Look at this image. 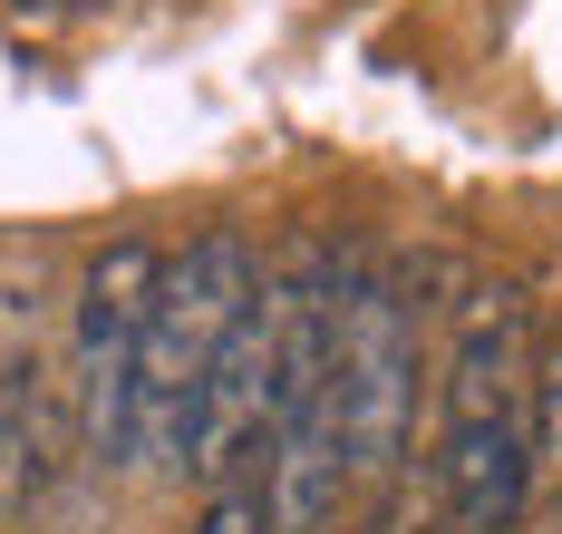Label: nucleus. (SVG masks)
<instances>
[{
    "label": "nucleus",
    "mask_w": 562,
    "mask_h": 534,
    "mask_svg": "<svg viewBox=\"0 0 562 534\" xmlns=\"http://www.w3.org/2000/svg\"><path fill=\"white\" fill-rule=\"evenodd\" d=\"M10 10H40V20H78V10H108V0H10Z\"/></svg>",
    "instance_id": "0eeeda50"
},
{
    "label": "nucleus",
    "mask_w": 562,
    "mask_h": 534,
    "mask_svg": "<svg viewBox=\"0 0 562 534\" xmlns=\"http://www.w3.org/2000/svg\"><path fill=\"white\" fill-rule=\"evenodd\" d=\"M184 534H272V505H262V476H233V486H204L194 525Z\"/></svg>",
    "instance_id": "423d86ee"
},
{
    "label": "nucleus",
    "mask_w": 562,
    "mask_h": 534,
    "mask_svg": "<svg viewBox=\"0 0 562 534\" xmlns=\"http://www.w3.org/2000/svg\"><path fill=\"white\" fill-rule=\"evenodd\" d=\"M156 243H108L78 282V321H68V427L88 467H126V379H136V331L156 301Z\"/></svg>",
    "instance_id": "7ed1b4c3"
},
{
    "label": "nucleus",
    "mask_w": 562,
    "mask_h": 534,
    "mask_svg": "<svg viewBox=\"0 0 562 534\" xmlns=\"http://www.w3.org/2000/svg\"><path fill=\"white\" fill-rule=\"evenodd\" d=\"M68 389H58L40 359H10L0 369V515H30L40 486H49L58 447H68Z\"/></svg>",
    "instance_id": "20e7f679"
},
{
    "label": "nucleus",
    "mask_w": 562,
    "mask_h": 534,
    "mask_svg": "<svg viewBox=\"0 0 562 534\" xmlns=\"http://www.w3.org/2000/svg\"><path fill=\"white\" fill-rule=\"evenodd\" d=\"M262 253L214 224L184 253L156 263V301H146V331H136V379H126V467L184 476V447H194V399H204V369L233 341V321L262 292Z\"/></svg>",
    "instance_id": "f257e3e1"
},
{
    "label": "nucleus",
    "mask_w": 562,
    "mask_h": 534,
    "mask_svg": "<svg viewBox=\"0 0 562 534\" xmlns=\"http://www.w3.org/2000/svg\"><path fill=\"white\" fill-rule=\"evenodd\" d=\"M330 409L349 437V476L379 486L407 457L417 427V311L379 272H339L330 301Z\"/></svg>",
    "instance_id": "f03ea898"
},
{
    "label": "nucleus",
    "mask_w": 562,
    "mask_h": 534,
    "mask_svg": "<svg viewBox=\"0 0 562 534\" xmlns=\"http://www.w3.org/2000/svg\"><path fill=\"white\" fill-rule=\"evenodd\" d=\"M524 437H533V476H562V321L533 351V379H524Z\"/></svg>",
    "instance_id": "39448f33"
}]
</instances>
